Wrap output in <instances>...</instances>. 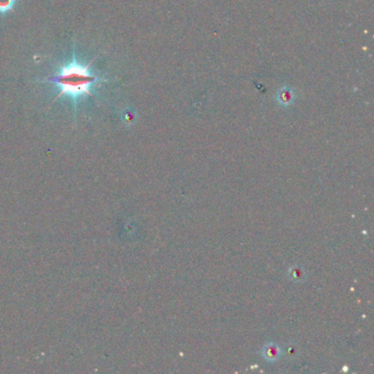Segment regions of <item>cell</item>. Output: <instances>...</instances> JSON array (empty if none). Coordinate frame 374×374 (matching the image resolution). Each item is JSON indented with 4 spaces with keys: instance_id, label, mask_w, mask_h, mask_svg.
<instances>
[{
    "instance_id": "cell-2",
    "label": "cell",
    "mask_w": 374,
    "mask_h": 374,
    "mask_svg": "<svg viewBox=\"0 0 374 374\" xmlns=\"http://www.w3.org/2000/svg\"><path fill=\"white\" fill-rule=\"evenodd\" d=\"M261 354H263L265 360L269 361V362H275L278 359H280L282 351H281V348L279 347L277 343L270 342V343H267V345L263 348V350H261Z\"/></svg>"
},
{
    "instance_id": "cell-1",
    "label": "cell",
    "mask_w": 374,
    "mask_h": 374,
    "mask_svg": "<svg viewBox=\"0 0 374 374\" xmlns=\"http://www.w3.org/2000/svg\"><path fill=\"white\" fill-rule=\"evenodd\" d=\"M91 63L82 65L77 61L76 55H73L72 61L59 67L56 75L47 80L55 84L59 89L55 100L65 96L72 101L74 108H76L80 98L84 96L93 97L91 88L100 78L89 69Z\"/></svg>"
},
{
    "instance_id": "cell-3",
    "label": "cell",
    "mask_w": 374,
    "mask_h": 374,
    "mask_svg": "<svg viewBox=\"0 0 374 374\" xmlns=\"http://www.w3.org/2000/svg\"><path fill=\"white\" fill-rule=\"evenodd\" d=\"M288 277L292 282L294 283H302L305 280V271L300 266H293L291 267L288 271Z\"/></svg>"
},
{
    "instance_id": "cell-4",
    "label": "cell",
    "mask_w": 374,
    "mask_h": 374,
    "mask_svg": "<svg viewBox=\"0 0 374 374\" xmlns=\"http://www.w3.org/2000/svg\"><path fill=\"white\" fill-rule=\"evenodd\" d=\"M16 5V0H0V14L10 13Z\"/></svg>"
}]
</instances>
